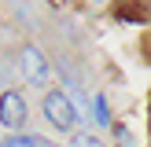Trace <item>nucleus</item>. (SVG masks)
<instances>
[{"mask_svg": "<svg viewBox=\"0 0 151 147\" xmlns=\"http://www.w3.org/2000/svg\"><path fill=\"white\" fill-rule=\"evenodd\" d=\"M44 118H48V121L55 125L59 132H70V129H74V121H78V110H74V103L66 99V92L52 88V92L44 96Z\"/></svg>", "mask_w": 151, "mask_h": 147, "instance_id": "obj_1", "label": "nucleus"}, {"mask_svg": "<svg viewBox=\"0 0 151 147\" xmlns=\"http://www.w3.org/2000/svg\"><path fill=\"white\" fill-rule=\"evenodd\" d=\"M19 66H22V74H26L29 85H44V81H48V59L41 55V48H37V44H26V48H22Z\"/></svg>", "mask_w": 151, "mask_h": 147, "instance_id": "obj_2", "label": "nucleus"}, {"mask_svg": "<svg viewBox=\"0 0 151 147\" xmlns=\"http://www.w3.org/2000/svg\"><path fill=\"white\" fill-rule=\"evenodd\" d=\"M26 121V99L19 92H4L0 96V125L4 129H19Z\"/></svg>", "mask_w": 151, "mask_h": 147, "instance_id": "obj_3", "label": "nucleus"}, {"mask_svg": "<svg viewBox=\"0 0 151 147\" xmlns=\"http://www.w3.org/2000/svg\"><path fill=\"white\" fill-rule=\"evenodd\" d=\"M96 107H92V114H96V121H100V125H107L111 121V110H107V96H96Z\"/></svg>", "mask_w": 151, "mask_h": 147, "instance_id": "obj_4", "label": "nucleus"}, {"mask_svg": "<svg viewBox=\"0 0 151 147\" xmlns=\"http://www.w3.org/2000/svg\"><path fill=\"white\" fill-rule=\"evenodd\" d=\"M0 147H44V143L33 140V136H11V140H4Z\"/></svg>", "mask_w": 151, "mask_h": 147, "instance_id": "obj_5", "label": "nucleus"}, {"mask_svg": "<svg viewBox=\"0 0 151 147\" xmlns=\"http://www.w3.org/2000/svg\"><path fill=\"white\" fill-rule=\"evenodd\" d=\"M70 147H103L96 136H88V132H78V136H70Z\"/></svg>", "mask_w": 151, "mask_h": 147, "instance_id": "obj_6", "label": "nucleus"}, {"mask_svg": "<svg viewBox=\"0 0 151 147\" xmlns=\"http://www.w3.org/2000/svg\"><path fill=\"white\" fill-rule=\"evenodd\" d=\"M118 143H122V147H133V140H129V129H125V125H118Z\"/></svg>", "mask_w": 151, "mask_h": 147, "instance_id": "obj_7", "label": "nucleus"}]
</instances>
